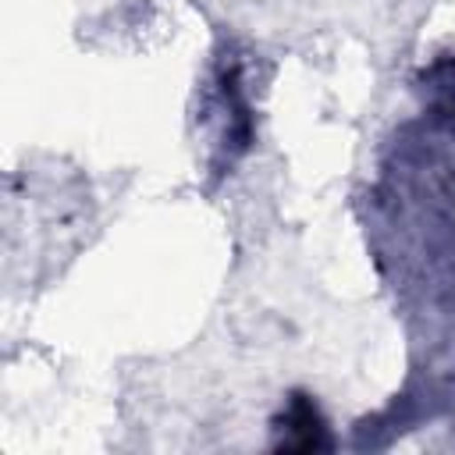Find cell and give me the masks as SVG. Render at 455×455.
<instances>
[{
  "instance_id": "6da1fadb",
  "label": "cell",
  "mask_w": 455,
  "mask_h": 455,
  "mask_svg": "<svg viewBox=\"0 0 455 455\" xmlns=\"http://www.w3.org/2000/svg\"><path fill=\"white\" fill-rule=\"evenodd\" d=\"M281 448H299V451H309V448H323L327 444V434H323V419L316 412V405L306 398V395H291L288 409H284V419H281Z\"/></svg>"
}]
</instances>
